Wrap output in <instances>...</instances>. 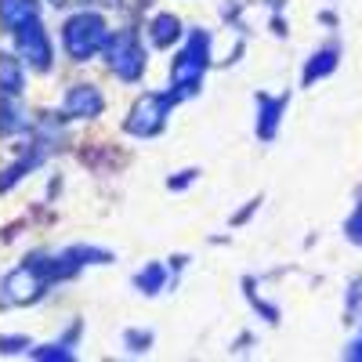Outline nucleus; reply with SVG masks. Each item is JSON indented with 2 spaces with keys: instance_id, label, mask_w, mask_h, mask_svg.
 Masks as SVG:
<instances>
[{
  "instance_id": "9d476101",
  "label": "nucleus",
  "mask_w": 362,
  "mask_h": 362,
  "mask_svg": "<svg viewBox=\"0 0 362 362\" xmlns=\"http://www.w3.org/2000/svg\"><path fill=\"white\" fill-rule=\"evenodd\" d=\"M163 283H167V272H163V264H148L145 272H138V279H134V286H138L141 293H156Z\"/></svg>"
},
{
  "instance_id": "423d86ee",
  "label": "nucleus",
  "mask_w": 362,
  "mask_h": 362,
  "mask_svg": "<svg viewBox=\"0 0 362 362\" xmlns=\"http://www.w3.org/2000/svg\"><path fill=\"white\" fill-rule=\"evenodd\" d=\"M102 95H98V87H90V83H76L66 90V102H62V112L73 116V119H90V116H98L102 112Z\"/></svg>"
},
{
  "instance_id": "f8f14e48",
  "label": "nucleus",
  "mask_w": 362,
  "mask_h": 362,
  "mask_svg": "<svg viewBox=\"0 0 362 362\" xmlns=\"http://www.w3.org/2000/svg\"><path fill=\"white\" fill-rule=\"evenodd\" d=\"M37 358H73V351L69 348H40Z\"/></svg>"
},
{
  "instance_id": "7ed1b4c3",
  "label": "nucleus",
  "mask_w": 362,
  "mask_h": 362,
  "mask_svg": "<svg viewBox=\"0 0 362 362\" xmlns=\"http://www.w3.org/2000/svg\"><path fill=\"white\" fill-rule=\"evenodd\" d=\"M66 51L76 58V62H87L105 40H109V29H105V18L95 15V11H83V15H73L66 22Z\"/></svg>"
},
{
  "instance_id": "4468645a",
  "label": "nucleus",
  "mask_w": 362,
  "mask_h": 362,
  "mask_svg": "<svg viewBox=\"0 0 362 362\" xmlns=\"http://www.w3.org/2000/svg\"><path fill=\"white\" fill-rule=\"evenodd\" d=\"M51 4H58V8H66V4H83V0H51Z\"/></svg>"
},
{
  "instance_id": "f257e3e1",
  "label": "nucleus",
  "mask_w": 362,
  "mask_h": 362,
  "mask_svg": "<svg viewBox=\"0 0 362 362\" xmlns=\"http://www.w3.org/2000/svg\"><path fill=\"white\" fill-rule=\"evenodd\" d=\"M4 25L18 44V54L33 69L47 73L51 69V44L40 22V4L37 0H4Z\"/></svg>"
},
{
  "instance_id": "20e7f679",
  "label": "nucleus",
  "mask_w": 362,
  "mask_h": 362,
  "mask_svg": "<svg viewBox=\"0 0 362 362\" xmlns=\"http://www.w3.org/2000/svg\"><path fill=\"white\" fill-rule=\"evenodd\" d=\"M174 102H177L174 95H156V90H148V95H141V98L131 105L124 127H127L134 138H153V134H160Z\"/></svg>"
},
{
  "instance_id": "f03ea898",
  "label": "nucleus",
  "mask_w": 362,
  "mask_h": 362,
  "mask_svg": "<svg viewBox=\"0 0 362 362\" xmlns=\"http://www.w3.org/2000/svg\"><path fill=\"white\" fill-rule=\"evenodd\" d=\"M206 62H210V37L203 33V29H196V33L189 37V44H185V51L174 58V69H170V95L177 102L196 95Z\"/></svg>"
},
{
  "instance_id": "6e6552de",
  "label": "nucleus",
  "mask_w": 362,
  "mask_h": 362,
  "mask_svg": "<svg viewBox=\"0 0 362 362\" xmlns=\"http://www.w3.org/2000/svg\"><path fill=\"white\" fill-rule=\"evenodd\" d=\"M148 37H153L156 47H170L177 37H181V22L174 15H156L153 25H148Z\"/></svg>"
},
{
  "instance_id": "ddd939ff",
  "label": "nucleus",
  "mask_w": 362,
  "mask_h": 362,
  "mask_svg": "<svg viewBox=\"0 0 362 362\" xmlns=\"http://www.w3.org/2000/svg\"><path fill=\"white\" fill-rule=\"evenodd\" d=\"M348 235L355 239V243H362V210H358V214L348 221Z\"/></svg>"
},
{
  "instance_id": "1a4fd4ad",
  "label": "nucleus",
  "mask_w": 362,
  "mask_h": 362,
  "mask_svg": "<svg viewBox=\"0 0 362 362\" xmlns=\"http://www.w3.org/2000/svg\"><path fill=\"white\" fill-rule=\"evenodd\" d=\"M337 66V51L334 47H322L315 58H312V62L305 66V83H312V80H319L322 73H329V69H334Z\"/></svg>"
},
{
  "instance_id": "9b49d317",
  "label": "nucleus",
  "mask_w": 362,
  "mask_h": 362,
  "mask_svg": "<svg viewBox=\"0 0 362 362\" xmlns=\"http://www.w3.org/2000/svg\"><path fill=\"white\" fill-rule=\"evenodd\" d=\"M18 90H22V73L15 66V58L4 54V95H18Z\"/></svg>"
},
{
  "instance_id": "0eeeda50",
  "label": "nucleus",
  "mask_w": 362,
  "mask_h": 362,
  "mask_svg": "<svg viewBox=\"0 0 362 362\" xmlns=\"http://www.w3.org/2000/svg\"><path fill=\"white\" fill-rule=\"evenodd\" d=\"M283 105L286 98H257V109H261V119H257V138L261 141H272L279 131V116H283Z\"/></svg>"
},
{
  "instance_id": "39448f33",
  "label": "nucleus",
  "mask_w": 362,
  "mask_h": 362,
  "mask_svg": "<svg viewBox=\"0 0 362 362\" xmlns=\"http://www.w3.org/2000/svg\"><path fill=\"white\" fill-rule=\"evenodd\" d=\"M109 69L119 76V80H138L141 69H145V51L138 44L134 33H119L109 40Z\"/></svg>"
}]
</instances>
